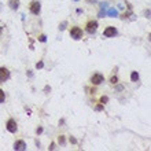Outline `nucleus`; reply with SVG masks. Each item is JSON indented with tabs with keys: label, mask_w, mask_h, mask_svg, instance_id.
Wrapping results in <instances>:
<instances>
[{
	"label": "nucleus",
	"mask_w": 151,
	"mask_h": 151,
	"mask_svg": "<svg viewBox=\"0 0 151 151\" xmlns=\"http://www.w3.org/2000/svg\"><path fill=\"white\" fill-rule=\"evenodd\" d=\"M98 29H99L98 19H89V21H87V24L84 26V33H87L89 36H94V34H96Z\"/></svg>",
	"instance_id": "nucleus-1"
},
{
	"label": "nucleus",
	"mask_w": 151,
	"mask_h": 151,
	"mask_svg": "<svg viewBox=\"0 0 151 151\" xmlns=\"http://www.w3.org/2000/svg\"><path fill=\"white\" fill-rule=\"evenodd\" d=\"M104 81H106L104 74L100 73V71H95V73H92L91 77H89V84L94 85V87H99V85H102Z\"/></svg>",
	"instance_id": "nucleus-2"
},
{
	"label": "nucleus",
	"mask_w": 151,
	"mask_h": 151,
	"mask_svg": "<svg viewBox=\"0 0 151 151\" xmlns=\"http://www.w3.org/2000/svg\"><path fill=\"white\" fill-rule=\"evenodd\" d=\"M41 1L40 0H32L30 3H29V6H28V10H29V13L32 15H34V17H38L40 14H41Z\"/></svg>",
	"instance_id": "nucleus-3"
},
{
	"label": "nucleus",
	"mask_w": 151,
	"mask_h": 151,
	"mask_svg": "<svg viewBox=\"0 0 151 151\" xmlns=\"http://www.w3.org/2000/svg\"><path fill=\"white\" fill-rule=\"evenodd\" d=\"M69 34H70V37L73 38L74 41H80V40H82V37H84V29H81L80 26H71L70 28V30H69Z\"/></svg>",
	"instance_id": "nucleus-4"
},
{
	"label": "nucleus",
	"mask_w": 151,
	"mask_h": 151,
	"mask_svg": "<svg viewBox=\"0 0 151 151\" xmlns=\"http://www.w3.org/2000/svg\"><path fill=\"white\" fill-rule=\"evenodd\" d=\"M118 34H120V32H118V29H117L115 26L109 25V26H106V28L103 29V34H102V37L103 38H114V37H117Z\"/></svg>",
	"instance_id": "nucleus-5"
},
{
	"label": "nucleus",
	"mask_w": 151,
	"mask_h": 151,
	"mask_svg": "<svg viewBox=\"0 0 151 151\" xmlns=\"http://www.w3.org/2000/svg\"><path fill=\"white\" fill-rule=\"evenodd\" d=\"M6 129H7V132L11 133V135L18 133V122L15 121V118L10 117V118L6 121Z\"/></svg>",
	"instance_id": "nucleus-6"
},
{
	"label": "nucleus",
	"mask_w": 151,
	"mask_h": 151,
	"mask_svg": "<svg viewBox=\"0 0 151 151\" xmlns=\"http://www.w3.org/2000/svg\"><path fill=\"white\" fill-rule=\"evenodd\" d=\"M10 78H11V70L7 66H0V84L10 81Z\"/></svg>",
	"instance_id": "nucleus-7"
},
{
	"label": "nucleus",
	"mask_w": 151,
	"mask_h": 151,
	"mask_svg": "<svg viewBox=\"0 0 151 151\" xmlns=\"http://www.w3.org/2000/svg\"><path fill=\"white\" fill-rule=\"evenodd\" d=\"M13 150L14 151H26L28 150V143H26L24 139H18V140L14 142Z\"/></svg>",
	"instance_id": "nucleus-8"
},
{
	"label": "nucleus",
	"mask_w": 151,
	"mask_h": 151,
	"mask_svg": "<svg viewBox=\"0 0 151 151\" xmlns=\"http://www.w3.org/2000/svg\"><path fill=\"white\" fill-rule=\"evenodd\" d=\"M106 17L109 18H118L120 17V10L117 7H107L106 8Z\"/></svg>",
	"instance_id": "nucleus-9"
},
{
	"label": "nucleus",
	"mask_w": 151,
	"mask_h": 151,
	"mask_svg": "<svg viewBox=\"0 0 151 151\" xmlns=\"http://www.w3.org/2000/svg\"><path fill=\"white\" fill-rule=\"evenodd\" d=\"M7 6L11 11H18L19 7H21V0H7Z\"/></svg>",
	"instance_id": "nucleus-10"
},
{
	"label": "nucleus",
	"mask_w": 151,
	"mask_h": 151,
	"mask_svg": "<svg viewBox=\"0 0 151 151\" xmlns=\"http://www.w3.org/2000/svg\"><path fill=\"white\" fill-rule=\"evenodd\" d=\"M57 144H58V147H65V146L67 144V138H66V135H59V136H58Z\"/></svg>",
	"instance_id": "nucleus-11"
},
{
	"label": "nucleus",
	"mask_w": 151,
	"mask_h": 151,
	"mask_svg": "<svg viewBox=\"0 0 151 151\" xmlns=\"http://www.w3.org/2000/svg\"><path fill=\"white\" fill-rule=\"evenodd\" d=\"M129 78H131V81L132 82H139L140 81V74H139V71L132 70V71H131V76H129Z\"/></svg>",
	"instance_id": "nucleus-12"
},
{
	"label": "nucleus",
	"mask_w": 151,
	"mask_h": 151,
	"mask_svg": "<svg viewBox=\"0 0 151 151\" xmlns=\"http://www.w3.org/2000/svg\"><path fill=\"white\" fill-rule=\"evenodd\" d=\"M67 26H69V22L65 19V21H62V22H59V25H58V30H59V32H65L66 29H67Z\"/></svg>",
	"instance_id": "nucleus-13"
},
{
	"label": "nucleus",
	"mask_w": 151,
	"mask_h": 151,
	"mask_svg": "<svg viewBox=\"0 0 151 151\" xmlns=\"http://www.w3.org/2000/svg\"><path fill=\"white\" fill-rule=\"evenodd\" d=\"M37 41H38V43H41V44H45V43L48 41V37H47V34L41 33V34H40V36L37 37Z\"/></svg>",
	"instance_id": "nucleus-14"
},
{
	"label": "nucleus",
	"mask_w": 151,
	"mask_h": 151,
	"mask_svg": "<svg viewBox=\"0 0 151 151\" xmlns=\"http://www.w3.org/2000/svg\"><path fill=\"white\" fill-rule=\"evenodd\" d=\"M98 4H99V8H100V10H106L107 7H110V3L106 1V0H103V1H98Z\"/></svg>",
	"instance_id": "nucleus-15"
},
{
	"label": "nucleus",
	"mask_w": 151,
	"mask_h": 151,
	"mask_svg": "<svg viewBox=\"0 0 151 151\" xmlns=\"http://www.w3.org/2000/svg\"><path fill=\"white\" fill-rule=\"evenodd\" d=\"M109 82L111 84V85H115L117 82H120V80H118V76L117 74H113L110 78H109Z\"/></svg>",
	"instance_id": "nucleus-16"
},
{
	"label": "nucleus",
	"mask_w": 151,
	"mask_h": 151,
	"mask_svg": "<svg viewBox=\"0 0 151 151\" xmlns=\"http://www.w3.org/2000/svg\"><path fill=\"white\" fill-rule=\"evenodd\" d=\"M109 102H110V98L107 95H102L100 98H99V103H102V104H107Z\"/></svg>",
	"instance_id": "nucleus-17"
},
{
	"label": "nucleus",
	"mask_w": 151,
	"mask_h": 151,
	"mask_svg": "<svg viewBox=\"0 0 151 151\" xmlns=\"http://www.w3.org/2000/svg\"><path fill=\"white\" fill-rule=\"evenodd\" d=\"M114 91H115V92H122V91H125V87H124L122 84H120V82H117V84L114 85Z\"/></svg>",
	"instance_id": "nucleus-18"
},
{
	"label": "nucleus",
	"mask_w": 151,
	"mask_h": 151,
	"mask_svg": "<svg viewBox=\"0 0 151 151\" xmlns=\"http://www.w3.org/2000/svg\"><path fill=\"white\" fill-rule=\"evenodd\" d=\"M3 103H6V92H4V89L0 88V104H3Z\"/></svg>",
	"instance_id": "nucleus-19"
},
{
	"label": "nucleus",
	"mask_w": 151,
	"mask_h": 151,
	"mask_svg": "<svg viewBox=\"0 0 151 151\" xmlns=\"http://www.w3.org/2000/svg\"><path fill=\"white\" fill-rule=\"evenodd\" d=\"M94 110L96 111V113H99V111H103L104 110V104H102V103H96L94 107Z\"/></svg>",
	"instance_id": "nucleus-20"
},
{
	"label": "nucleus",
	"mask_w": 151,
	"mask_h": 151,
	"mask_svg": "<svg viewBox=\"0 0 151 151\" xmlns=\"http://www.w3.org/2000/svg\"><path fill=\"white\" fill-rule=\"evenodd\" d=\"M45 67V63H44V61L43 59H40L37 63H36V69L37 70H43Z\"/></svg>",
	"instance_id": "nucleus-21"
},
{
	"label": "nucleus",
	"mask_w": 151,
	"mask_h": 151,
	"mask_svg": "<svg viewBox=\"0 0 151 151\" xmlns=\"http://www.w3.org/2000/svg\"><path fill=\"white\" fill-rule=\"evenodd\" d=\"M67 142H69L70 144H73V146H77V144H78V140H77V139H76L74 136H71V135L69 136V139H67Z\"/></svg>",
	"instance_id": "nucleus-22"
},
{
	"label": "nucleus",
	"mask_w": 151,
	"mask_h": 151,
	"mask_svg": "<svg viewBox=\"0 0 151 151\" xmlns=\"http://www.w3.org/2000/svg\"><path fill=\"white\" fill-rule=\"evenodd\" d=\"M43 133H44V126H43V125H38L37 128H36V135H37V136H41Z\"/></svg>",
	"instance_id": "nucleus-23"
},
{
	"label": "nucleus",
	"mask_w": 151,
	"mask_h": 151,
	"mask_svg": "<svg viewBox=\"0 0 151 151\" xmlns=\"http://www.w3.org/2000/svg\"><path fill=\"white\" fill-rule=\"evenodd\" d=\"M58 148V144H57V142H51L50 146H48V150L50 151H55Z\"/></svg>",
	"instance_id": "nucleus-24"
},
{
	"label": "nucleus",
	"mask_w": 151,
	"mask_h": 151,
	"mask_svg": "<svg viewBox=\"0 0 151 151\" xmlns=\"http://www.w3.org/2000/svg\"><path fill=\"white\" fill-rule=\"evenodd\" d=\"M143 15H144V18H147V19L151 18V10H150V7H148V8H146L144 13H143Z\"/></svg>",
	"instance_id": "nucleus-25"
},
{
	"label": "nucleus",
	"mask_w": 151,
	"mask_h": 151,
	"mask_svg": "<svg viewBox=\"0 0 151 151\" xmlns=\"http://www.w3.org/2000/svg\"><path fill=\"white\" fill-rule=\"evenodd\" d=\"M26 77H28V78H33V77H34V71H33V70L32 69H28L26 70Z\"/></svg>",
	"instance_id": "nucleus-26"
},
{
	"label": "nucleus",
	"mask_w": 151,
	"mask_h": 151,
	"mask_svg": "<svg viewBox=\"0 0 151 151\" xmlns=\"http://www.w3.org/2000/svg\"><path fill=\"white\" fill-rule=\"evenodd\" d=\"M98 18L99 19L106 18V10H99V13H98Z\"/></svg>",
	"instance_id": "nucleus-27"
},
{
	"label": "nucleus",
	"mask_w": 151,
	"mask_h": 151,
	"mask_svg": "<svg viewBox=\"0 0 151 151\" xmlns=\"http://www.w3.org/2000/svg\"><path fill=\"white\" fill-rule=\"evenodd\" d=\"M51 91H52V88H51V85H45L44 88H43V92H44L45 95L51 94Z\"/></svg>",
	"instance_id": "nucleus-28"
},
{
	"label": "nucleus",
	"mask_w": 151,
	"mask_h": 151,
	"mask_svg": "<svg viewBox=\"0 0 151 151\" xmlns=\"http://www.w3.org/2000/svg\"><path fill=\"white\" fill-rule=\"evenodd\" d=\"M58 125H59V126H65V125H66V118H63V117H62V118L59 120V122H58Z\"/></svg>",
	"instance_id": "nucleus-29"
},
{
	"label": "nucleus",
	"mask_w": 151,
	"mask_h": 151,
	"mask_svg": "<svg viewBox=\"0 0 151 151\" xmlns=\"http://www.w3.org/2000/svg\"><path fill=\"white\" fill-rule=\"evenodd\" d=\"M34 144H36V147H37V150L41 148V143H40V140H38V139H34Z\"/></svg>",
	"instance_id": "nucleus-30"
},
{
	"label": "nucleus",
	"mask_w": 151,
	"mask_h": 151,
	"mask_svg": "<svg viewBox=\"0 0 151 151\" xmlns=\"http://www.w3.org/2000/svg\"><path fill=\"white\" fill-rule=\"evenodd\" d=\"M117 8L124 11V10H125V4H124V3H118V4H117Z\"/></svg>",
	"instance_id": "nucleus-31"
},
{
	"label": "nucleus",
	"mask_w": 151,
	"mask_h": 151,
	"mask_svg": "<svg viewBox=\"0 0 151 151\" xmlns=\"http://www.w3.org/2000/svg\"><path fill=\"white\" fill-rule=\"evenodd\" d=\"M99 0H87V3H94V4H98Z\"/></svg>",
	"instance_id": "nucleus-32"
},
{
	"label": "nucleus",
	"mask_w": 151,
	"mask_h": 151,
	"mask_svg": "<svg viewBox=\"0 0 151 151\" xmlns=\"http://www.w3.org/2000/svg\"><path fill=\"white\" fill-rule=\"evenodd\" d=\"M76 13H77V14H82V13H84V10H82V8H77V10H76Z\"/></svg>",
	"instance_id": "nucleus-33"
},
{
	"label": "nucleus",
	"mask_w": 151,
	"mask_h": 151,
	"mask_svg": "<svg viewBox=\"0 0 151 151\" xmlns=\"http://www.w3.org/2000/svg\"><path fill=\"white\" fill-rule=\"evenodd\" d=\"M1 34H3V26H0V37H1Z\"/></svg>",
	"instance_id": "nucleus-34"
},
{
	"label": "nucleus",
	"mask_w": 151,
	"mask_h": 151,
	"mask_svg": "<svg viewBox=\"0 0 151 151\" xmlns=\"http://www.w3.org/2000/svg\"><path fill=\"white\" fill-rule=\"evenodd\" d=\"M1 8H3V3H0V11H1Z\"/></svg>",
	"instance_id": "nucleus-35"
},
{
	"label": "nucleus",
	"mask_w": 151,
	"mask_h": 151,
	"mask_svg": "<svg viewBox=\"0 0 151 151\" xmlns=\"http://www.w3.org/2000/svg\"><path fill=\"white\" fill-rule=\"evenodd\" d=\"M73 1H74V3H78V1H81V0H73Z\"/></svg>",
	"instance_id": "nucleus-36"
}]
</instances>
